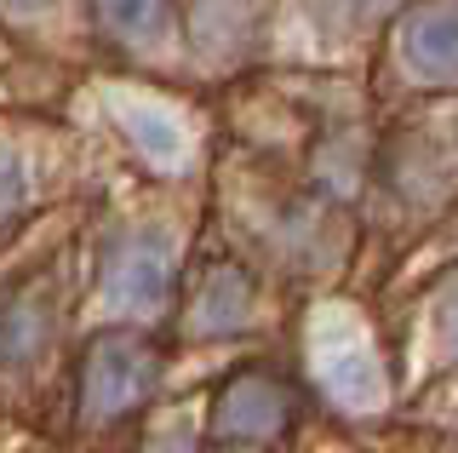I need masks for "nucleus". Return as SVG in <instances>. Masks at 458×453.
Wrapping results in <instances>:
<instances>
[{
  "mask_svg": "<svg viewBox=\"0 0 458 453\" xmlns=\"http://www.w3.org/2000/svg\"><path fill=\"white\" fill-rule=\"evenodd\" d=\"M52 0H0V12H12V18H29V12H47Z\"/></svg>",
  "mask_w": 458,
  "mask_h": 453,
  "instance_id": "nucleus-12",
  "label": "nucleus"
},
{
  "mask_svg": "<svg viewBox=\"0 0 458 453\" xmlns=\"http://www.w3.org/2000/svg\"><path fill=\"white\" fill-rule=\"evenodd\" d=\"M52 328H57L52 287H23L0 310V367H29L52 345Z\"/></svg>",
  "mask_w": 458,
  "mask_h": 453,
  "instance_id": "nucleus-6",
  "label": "nucleus"
},
{
  "mask_svg": "<svg viewBox=\"0 0 458 453\" xmlns=\"http://www.w3.org/2000/svg\"><path fill=\"white\" fill-rule=\"evenodd\" d=\"M104 293L121 310L155 316L172 293V242L161 230H132L104 252Z\"/></svg>",
  "mask_w": 458,
  "mask_h": 453,
  "instance_id": "nucleus-2",
  "label": "nucleus"
},
{
  "mask_svg": "<svg viewBox=\"0 0 458 453\" xmlns=\"http://www.w3.org/2000/svg\"><path fill=\"white\" fill-rule=\"evenodd\" d=\"M195 328L200 333H218V328H235L241 316H247V281H241L235 270H218L207 281V299H200V310H195Z\"/></svg>",
  "mask_w": 458,
  "mask_h": 453,
  "instance_id": "nucleus-9",
  "label": "nucleus"
},
{
  "mask_svg": "<svg viewBox=\"0 0 458 453\" xmlns=\"http://www.w3.org/2000/svg\"><path fill=\"white\" fill-rule=\"evenodd\" d=\"M315 373H321V385L333 390L344 407H372L384 396V373H378L367 338L355 328H327L315 338Z\"/></svg>",
  "mask_w": 458,
  "mask_h": 453,
  "instance_id": "nucleus-5",
  "label": "nucleus"
},
{
  "mask_svg": "<svg viewBox=\"0 0 458 453\" xmlns=\"http://www.w3.org/2000/svg\"><path fill=\"white\" fill-rule=\"evenodd\" d=\"M155 379H161V362H155V345L126 328H109L86 345L81 362V407L92 419H126L149 402Z\"/></svg>",
  "mask_w": 458,
  "mask_h": 453,
  "instance_id": "nucleus-1",
  "label": "nucleus"
},
{
  "mask_svg": "<svg viewBox=\"0 0 458 453\" xmlns=\"http://www.w3.org/2000/svg\"><path fill=\"white\" fill-rule=\"evenodd\" d=\"M436 338H441V350L447 356H458V281L447 293H441V310H436Z\"/></svg>",
  "mask_w": 458,
  "mask_h": 453,
  "instance_id": "nucleus-11",
  "label": "nucleus"
},
{
  "mask_svg": "<svg viewBox=\"0 0 458 453\" xmlns=\"http://www.w3.org/2000/svg\"><path fill=\"white\" fill-rule=\"evenodd\" d=\"M395 58L429 87L458 81V0H407L395 18Z\"/></svg>",
  "mask_w": 458,
  "mask_h": 453,
  "instance_id": "nucleus-3",
  "label": "nucleus"
},
{
  "mask_svg": "<svg viewBox=\"0 0 458 453\" xmlns=\"http://www.w3.org/2000/svg\"><path fill=\"white\" fill-rule=\"evenodd\" d=\"M98 18H104L109 35L149 47V40H161L172 30V0H98Z\"/></svg>",
  "mask_w": 458,
  "mask_h": 453,
  "instance_id": "nucleus-7",
  "label": "nucleus"
},
{
  "mask_svg": "<svg viewBox=\"0 0 458 453\" xmlns=\"http://www.w3.org/2000/svg\"><path fill=\"white\" fill-rule=\"evenodd\" d=\"M286 407L293 402H286V390L269 373H241L212 402V436H224V442H264V436H276L286 424Z\"/></svg>",
  "mask_w": 458,
  "mask_h": 453,
  "instance_id": "nucleus-4",
  "label": "nucleus"
},
{
  "mask_svg": "<svg viewBox=\"0 0 458 453\" xmlns=\"http://www.w3.org/2000/svg\"><path fill=\"white\" fill-rule=\"evenodd\" d=\"M453 414H458V385H453Z\"/></svg>",
  "mask_w": 458,
  "mask_h": 453,
  "instance_id": "nucleus-13",
  "label": "nucleus"
},
{
  "mask_svg": "<svg viewBox=\"0 0 458 453\" xmlns=\"http://www.w3.org/2000/svg\"><path fill=\"white\" fill-rule=\"evenodd\" d=\"M121 126L132 132V144L143 155H155V161H172V155L183 150V132L178 121L166 115V109H149V104H121Z\"/></svg>",
  "mask_w": 458,
  "mask_h": 453,
  "instance_id": "nucleus-8",
  "label": "nucleus"
},
{
  "mask_svg": "<svg viewBox=\"0 0 458 453\" xmlns=\"http://www.w3.org/2000/svg\"><path fill=\"white\" fill-rule=\"evenodd\" d=\"M29 195V173H23V155L12 144H0V218H12V212L23 207Z\"/></svg>",
  "mask_w": 458,
  "mask_h": 453,
  "instance_id": "nucleus-10",
  "label": "nucleus"
}]
</instances>
